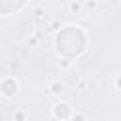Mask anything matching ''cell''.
<instances>
[{
    "label": "cell",
    "mask_w": 121,
    "mask_h": 121,
    "mask_svg": "<svg viewBox=\"0 0 121 121\" xmlns=\"http://www.w3.org/2000/svg\"><path fill=\"white\" fill-rule=\"evenodd\" d=\"M66 115V104H59V108H57V115Z\"/></svg>",
    "instance_id": "6da1fadb"
}]
</instances>
